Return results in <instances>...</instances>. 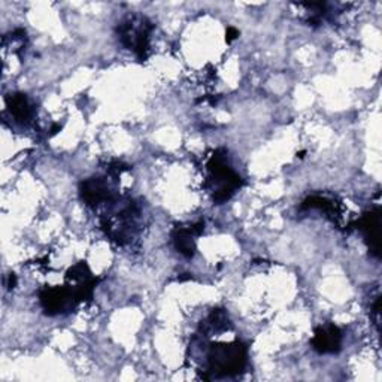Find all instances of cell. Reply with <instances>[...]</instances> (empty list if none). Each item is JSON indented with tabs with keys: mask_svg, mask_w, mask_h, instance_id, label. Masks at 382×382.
Segmentation results:
<instances>
[{
	"mask_svg": "<svg viewBox=\"0 0 382 382\" xmlns=\"http://www.w3.org/2000/svg\"><path fill=\"white\" fill-rule=\"evenodd\" d=\"M15 286H17V276H15L14 274H9V276H8V284H6V287H8L9 290H14V288H15Z\"/></svg>",
	"mask_w": 382,
	"mask_h": 382,
	"instance_id": "cell-12",
	"label": "cell"
},
{
	"mask_svg": "<svg viewBox=\"0 0 382 382\" xmlns=\"http://www.w3.org/2000/svg\"><path fill=\"white\" fill-rule=\"evenodd\" d=\"M172 241H174L175 248L186 257H193L196 254V242H194V233L191 229L177 227L172 231Z\"/></svg>",
	"mask_w": 382,
	"mask_h": 382,
	"instance_id": "cell-9",
	"label": "cell"
},
{
	"mask_svg": "<svg viewBox=\"0 0 382 382\" xmlns=\"http://www.w3.org/2000/svg\"><path fill=\"white\" fill-rule=\"evenodd\" d=\"M121 42L129 49H133L141 60L146 58L148 46H150V33L153 30L151 23L142 17L129 18L118 26Z\"/></svg>",
	"mask_w": 382,
	"mask_h": 382,
	"instance_id": "cell-3",
	"label": "cell"
},
{
	"mask_svg": "<svg viewBox=\"0 0 382 382\" xmlns=\"http://www.w3.org/2000/svg\"><path fill=\"white\" fill-rule=\"evenodd\" d=\"M91 270L89 267V265L85 263V262H79L77 263L75 266H72L69 270H68V274H66V279L68 281H73V282H84V281H89L91 279Z\"/></svg>",
	"mask_w": 382,
	"mask_h": 382,
	"instance_id": "cell-10",
	"label": "cell"
},
{
	"mask_svg": "<svg viewBox=\"0 0 382 382\" xmlns=\"http://www.w3.org/2000/svg\"><path fill=\"white\" fill-rule=\"evenodd\" d=\"M248 359V350L243 343H217L208 354L209 371L217 376H235L241 374Z\"/></svg>",
	"mask_w": 382,
	"mask_h": 382,
	"instance_id": "cell-1",
	"label": "cell"
},
{
	"mask_svg": "<svg viewBox=\"0 0 382 382\" xmlns=\"http://www.w3.org/2000/svg\"><path fill=\"white\" fill-rule=\"evenodd\" d=\"M311 345L319 354H336L342 348V331L335 324L319 326L314 331Z\"/></svg>",
	"mask_w": 382,
	"mask_h": 382,
	"instance_id": "cell-5",
	"label": "cell"
},
{
	"mask_svg": "<svg viewBox=\"0 0 382 382\" xmlns=\"http://www.w3.org/2000/svg\"><path fill=\"white\" fill-rule=\"evenodd\" d=\"M6 105L9 108V113L14 115L17 121H27L32 115V106L29 103V98L23 93L9 94L6 98Z\"/></svg>",
	"mask_w": 382,
	"mask_h": 382,
	"instance_id": "cell-8",
	"label": "cell"
},
{
	"mask_svg": "<svg viewBox=\"0 0 382 382\" xmlns=\"http://www.w3.org/2000/svg\"><path fill=\"white\" fill-rule=\"evenodd\" d=\"M359 230L363 231L364 239L367 242L369 250L375 255H381V211L374 209V211L366 212L359 221Z\"/></svg>",
	"mask_w": 382,
	"mask_h": 382,
	"instance_id": "cell-6",
	"label": "cell"
},
{
	"mask_svg": "<svg viewBox=\"0 0 382 382\" xmlns=\"http://www.w3.org/2000/svg\"><path fill=\"white\" fill-rule=\"evenodd\" d=\"M238 38H239V30L235 29V27H227V30H226V41H227V44L233 42V41L238 39Z\"/></svg>",
	"mask_w": 382,
	"mask_h": 382,
	"instance_id": "cell-11",
	"label": "cell"
},
{
	"mask_svg": "<svg viewBox=\"0 0 382 382\" xmlns=\"http://www.w3.org/2000/svg\"><path fill=\"white\" fill-rule=\"evenodd\" d=\"M79 194H81V199L85 203L90 205V206H94V205H98V203L108 200L109 196H110V191H109L108 182L103 178L93 177V178H89V179L81 182Z\"/></svg>",
	"mask_w": 382,
	"mask_h": 382,
	"instance_id": "cell-7",
	"label": "cell"
},
{
	"mask_svg": "<svg viewBox=\"0 0 382 382\" xmlns=\"http://www.w3.org/2000/svg\"><path fill=\"white\" fill-rule=\"evenodd\" d=\"M41 306L46 315H58L73 303H77L73 291L68 287L45 288L39 294Z\"/></svg>",
	"mask_w": 382,
	"mask_h": 382,
	"instance_id": "cell-4",
	"label": "cell"
},
{
	"mask_svg": "<svg viewBox=\"0 0 382 382\" xmlns=\"http://www.w3.org/2000/svg\"><path fill=\"white\" fill-rule=\"evenodd\" d=\"M223 151H217L211 162H209L208 167L211 170L212 179H214V202L221 205L223 202L229 200L231 194L235 193L241 186L242 181L239 175L230 169V166L226 162V155L221 154Z\"/></svg>",
	"mask_w": 382,
	"mask_h": 382,
	"instance_id": "cell-2",
	"label": "cell"
},
{
	"mask_svg": "<svg viewBox=\"0 0 382 382\" xmlns=\"http://www.w3.org/2000/svg\"><path fill=\"white\" fill-rule=\"evenodd\" d=\"M298 157H300V158H303V157H305V151H302L300 154H298Z\"/></svg>",
	"mask_w": 382,
	"mask_h": 382,
	"instance_id": "cell-14",
	"label": "cell"
},
{
	"mask_svg": "<svg viewBox=\"0 0 382 382\" xmlns=\"http://www.w3.org/2000/svg\"><path fill=\"white\" fill-rule=\"evenodd\" d=\"M60 130H61V126H60V125H56V126L51 127V134H56V133H58Z\"/></svg>",
	"mask_w": 382,
	"mask_h": 382,
	"instance_id": "cell-13",
	"label": "cell"
}]
</instances>
